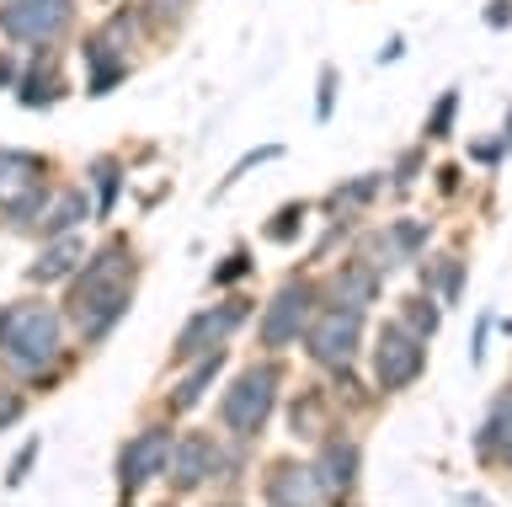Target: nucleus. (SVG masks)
Masks as SVG:
<instances>
[{"instance_id": "4be33fe9", "label": "nucleus", "mask_w": 512, "mask_h": 507, "mask_svg": "<svg viewBox=\"0 0 512 507\" xmlns=\"http://www.w3.org/2000/svg\"><path fill=\"white\" fill-rule=\"evenodd\" d=\"M454 113H459V91H443V102L432 107V118H427V139H448V129H454Z\"/></svg>"}, {"instance_id": "5701e85b", "label": "nucleus", "mask_w": 512, "mask_h": 507, "mask_svg": "<svg viewBox=\"0 0 512 507\" xmlns=\"http://www.w3.org/2000/svg\"><path fill=\"white\" fill-rule=\"evenodd\" d=\"M459 278H464V262H459V257H443L438 278H427V289H438L443 299H454V294H459Z\"/></svg>"}, {"instance_id": "c85d7f7f", "label": "nucleus", "mask_w": 512, "mask_h": 507, "mask_svg": "<svg viewBox=\"0 0 512 507\" xmlns=\"http://www.w3.org/2000/svg\"><path fill=\"white\" fill-rule=\"evenodd\" d=\"M486 27H496V33L512 27V0H491V6H486Z\"/></svg>"}, {"instance_id": "c756f323", "label": "nucleus", "mask_w": 512, "mask_h": 507, "mask_svg": "<svg viewBox=\"0 0 512 507\" xmlns=\"http://www.w3.org/2000/svg\"><path fill=\"white\" fill-rule=\"evenodd\" d=\"M16 75H22V70H16V59L0 49V91H11V86H16Z\"/></svg>"}, {"instance_id": "7ed1b4c3", "label": "nucleus", "mask_w": 512, "mask_h": 507, "mask_svg": "<svg viewBox=\"0 0 512 507\" xmlns=\"http://www.w3.org/2000/svg\"><path fill=\"white\" fill-rule=\"evenodd\" d=\"M43 161L27 150H0V219L6 225H27L38 219L43 198H48V182H43Z\"/></svg>"}, {"instance_id": "9b49d317", "label": "nucleus", "mask_w": 512, "mask_h": 507, "mask_svg": "<svg viewBox=\"0 0 512 507\" xmlns=\"http://www.w3.org/2000/svg\"><path fill=\"white\" fill-rule=\"evenodd\" d=\"M304 321H310V283H283L278 299L267 305L262 315V342L267 347H283V342H294Z\"/></svg>"}, {"instance_id": "412c9836", "label": "nucleus", "mask_w": 512, "mask_h": 507, "mask_svg": "<svg viewBox=\"0 0 512 507\" xmlns=\"http://www.w3.org/2000/svg\"><path fill=\"white\" fill-rule=\"evenodd\" d=\"M91 177H96V193H102V203L96 209H112V198H118V161L112 155H102V161H91Z\"/></svg>"}, {"instance_id": "bb28decb", "label": "nucleus", "mask_w": 512, "mask_h": 507, "mask_svg": "<svg viewBox=\"0 0 512 507\" xmlns=\"http://www.w3.org/2000/svg\"><path fill=\"white\" fill-rule=\"evenodd\" d=\"M22 411H27V401H22V395H16L11 385H0V427H11L16 417H22Z\"/></svg>"}, {"instance_id": "a211bd4d", "label": "nucleus", "mask_w": 512, "mask_h": 507, "mask_svg": "<svg viewBox=\"0 0 512 507\" xmlns=\"http://www.w3.org/2000/svg\"><path fill=\"white\" fill-rule=\"evenodd\" d=\"M374 289H379V278H374V267H342L336 273V305L342 310H368L374 305Z\"/></svg>"}, {"instance_id": "2f4dec72", "label": "nucleus", "mask_w": 512, "mask_h": 507, "mask_svg": "<svg viewBox=\"0 0 512 507\" xmlns=\"http://www.w3.org/2000/svg\"><path fill=\"white\" fill-rule=\"evenodd\" d=\"M507 145H512V118H507Z\"/></svg>"}, {"instance_id": "9d476101", "label": "nucleus", "mask_w": 512, "mask_h": 507, "mask_svg": "<svg viewBox=\"0 0 512 507\" xmlns=\"http://www.w3.org/2000/svg\"><path fill=\"white\" fill-rule=\"evenodd\" d=\"M166 481L176 491H192V486H203L208 475L219 470V443L208 438V433H187L182 443H171V459H166Z\"/></svg>"}, {"instance_id": "393cba45", "label": "nucleus", "mask_w": 512, "mask_h": 507, "mask_svg": "<svg viewBox=\"0 0 512 507\" xmlns=\"http://www.w3.org/2000/svg\"><path fill=\"white\" fill-rule=\"evenodd\" d=\"M187 6L192 0H144V17L150 22H176V17H187Z\"/></svg>"}, {"instance_id": "20e7f679", "label": "nucleus", "mask_w": 512, "mask_h": 507, "mask_svg": "<svg viewBox=\"0 0 512 507\" xmlns=\"http://www.w3.org/2000/svg\"><path fill=\"white\" fill-rule=\"evenodd\" d=\"M272 401H278V369L262 363V369H246L230 390H224L219 417L235 438H251V433H262V422L272 417Z\"/></svg>"}, {"instance_id": "f257e3e1", "label": "nucleus", "mask_w": 512, "mask_h": 507, "mask_svg": "<svg viewBox=\"0 0 512 507\" xmlns=\"http://www.w3.org/2000/svg\"><path fill=\"white\" fill-rule=\"evenodd\" d=\"M0 358L11 374H48L64 358V321L38 299H22L0 315Z\"/></svg>"}, {"instance_id": "7c9ffc66", "label": "nucleus", "mask_w": 512, "mask_h": 507, "mask_svg": "<svg viewBox=\"0 0 512 507\" xmlns=\"http://www.w3.org/2000/svg\"><path fill=\"white\" fill-rule=\"evenodd\" d=\"M240 273H246V251H235L230 267H219V273H214V283H230V278H240Z\"/></svg>"}, {"instance_id": "6e6552de", "label": "nucleus", "mask_w": 512, "mask_h": 507, "mask_svg": "<svg viewBox=\"0 0 512 507\" xmlns=\"http://www.w3.org/2000/svg\"><path fill=\"white\" fill-rule=\"evenodd\" d=\"M128 305H134V283H107V289H91V294L70 299V321L80 326L86 342H102L128 315Z\"/></svg>"}, {"instance_id": "ddd939ff", "label": "nucleus", "mask_w": 512, "mask_h": 507, "mask_svg": "<svg viewBox=\"0 0 512 507\" xmlns=\"http://www.w3.org/2000/svg\"><path fill=\"white\" fill-rule=\"evenodd\" d=\"M310 470L320 481V497H347V491L358 486V443L331 438L326 449H320V465H310Z\"/></svg>"}, {"instance_id": "f03ea898", "label": "nucleus", "mask_w": 512, "mask_h": 507, "mask_svg": "<svg viewBox=\"0 0 512 507\" xmlns=\"http://www.w3.org/2000/svg\"><path fill=\"white\" fill-rule=\"evenodd\" d=\"M75 27V0H0V38L22 49H54Z\"/></svg>"}, {"instance_id": "cd10ccee", "label": "nucleus", "mask_w": 512, "mask_h": 507, "mask_svg": "<svg viewBox=\"0 0 512 507\" xmlns=\"http://www.w3.org/2000/svg\"><path fill=\"white\" fill-rule=\"evenodd\" d=\"M331 97H336V70L326 65V70H320V102H315L320 118H331Z\"/></svg>"}, {"instance_id": "0eeeda50", "label": "nucleus", "mask_w": 512, "mask_h": 507, "mask_svg": "<svg viewBox=\"0 0 512 507\" xmlns=\"http://www.w3.org/2000/svg\"><path fill=\"white\" fill-rule=\"evenodd\" d=\"M358 337H363L358 310L331 305V310H320L315 321H310V353H315L320 363H331V369H347L352 353H358Z\"/></svg>"}, {"instance_id": "f8f14e48", "label": "nucleus", "mask_w": 512, "mask_h": 507, "mask_svg": "<svg viewBox=\"0 0 512 507\" xmlns=\"http://www.w3.org/2000/svg\"><path fill=\"white\" fill-rule=\"evenodd\" d=\"M107 283H134V251H128V241H123V235H112V241H102V246H96V257L86 262V273L75 278L70 299L91 294V289H107Z\"/></svg>"}, {"instance_id": "f3484780", "label": "nucleus", "mask_w": 512, "mask_h": 507, "mask_svg": "<svg viewBox=\"0 0 512 507\" xmlns=\"http://www.w3.org/2000/svg\"><path fill=\"white\" fill-rule=\"evenodd\" d=\"M80 219H86V193L80 187H64V193L54 198H43V209H38V230L54 241V235H70Z\"/></svg>"}, {"instance_id": "1a4fd4ad", "label": "nucleus", "mask_w": 512, "mask_h": 507, "mask_svg": "<svg viewBox=\"0 0 512 507\" xmlns=\"http://www.w3.org/2000/svg\"><path fill=\"white\" fill-rule=\"evenodd\" d=\"M240 321H246V299H230V305H219V310H198V315L182 326V337H176V358H203V353H214V347L230 337Z\"/></svg>"}, {"instance_id": "6ab92c4d", "label": "nucleus", "mask_w": 512, "mask_h": 507, "mask_svg": "<svg viewBox=\"0 0 512 507\" xmlns=\"http://www.w3.org/2000/svg\"><path fill=\"white\" fill-rule=\"evenodd\" d=\"M219 369H224V347H214V353H203V358H198V369H192V374L182 379V385H176L171 406H176V411L198 406V401H203V390L214 385V374H219Z\"/></svg>"}, {"instance_id": "39448f33", "label": "nucleus", "mask_w": 512, "mask_h": 507, "mask_svg": "<svg viewBox=\"0 0 512 507\" xmlns=\"http://www.w3.org/2000/svg\"><path fill=\"white\" fill-rule=\"evenodd\" d=\"M427 369V337H416L406 321L384 326L379 331V347H374V374L384 390H406L411 379H422Z\"/></svg>"}, {"instance_id": "a878e982", "label": "nucleus", "mask_w": 512, "mask_h": 507, "mask_svg": "<svg viewBox=\"0 0 512 507\" xmlns=\"http://www.w3.org/2000/svg\"><path fill=\"white\" fill-rule=\"evenodd\" d=\"M38 449H43V443H38V438H32V443H27V449H22V454H16V459H11V475H6V486H22V481H27V470H32V459H38Z\"/></svg>"}, {"instance_id": "4468645a", "label": "nucleus", "mask_w": 512, "mask_h": 507, "mask_svg": "<svg viewBox=\"0 0 512 507\" xmlns=\"http://www.w3.org/2000/svg\"><path fill=\"white\" fill-rule=\"evenodd\" d=\"M80 262H86V246L75 241V235H54V241H48L43 251H38V262L27 267V278L32 283H64V278H75L80 273Z\"/></svg>"}, {"instance_id": "b1692460", "label": "nucleus", "mask_w": 512, "mask_h": 507, "mask_svg": "<svg viewBox=\"0 0 512 507\" xmlns=\"http://www.w3.org/2000/svg\"><path fill=\"white\" fill-rule=\"evenodd\" d=\"M406 326L416 331V337H432V331H438V310H432V299H411Z\"/></svg>"}, {"instance_id": "2eb2a0df", "label": "nucleus", "mask_w": 512, "mask_h": 507, "mask_svg": "<svg viewBox=\"0 0 512 507\" xmlns=\"http://www.w3.org/2000/svg\"><path fill=\"white\" fill-rule=\"evenodd\" d=\"M16 91H22V107H54L64 97V81L54 70V49H38L27 75H16Z\"/></svg>"}, {"instance_id": "dca6fc26", "label": "nucleus", "mask_w": 512, "mask_h": 507, "mask_svg": "<svg viewBox=\"0 0 512 507\" xmlns=\"http://www.w3.org/2000/svg\"><path fill=\"white\" fill-rule=\"evenodd\" d=\"M267 502H272V507H315V502H326V497H320L315 470L283 465V470L267 481Z\"/></svg>"}, {"instance_id": "aec40b11", "label": "nucleus", "mask_w": 512, "mask_h": 507, "mask_svg": "<svg viewBox=\"0 0 512 507\" xmlns=\"http://www.w3.org/2000/svg\"><path fill=\"white\" fill-rule=\"evenodd\" d=\"M480 449H502V459L512 465V395H502V401H496V411H491V422L480 427Z\"/></svg>"}, {"instance_id": "423d86ee", "label": "nucleus", "mask_w": 512, "mask_h": 507, "mask_svg": "<svg viewBox=\"0 0 512 507\" xmlns=\"http://www.w3.org/2000/svg\"><path fill=\"white\" fill-rule=\"evenodd\" d=\"M166 459H171V427H144L118 449V491L123 502H134L155 475H166Z\"/></svg>"}]
</instances>
